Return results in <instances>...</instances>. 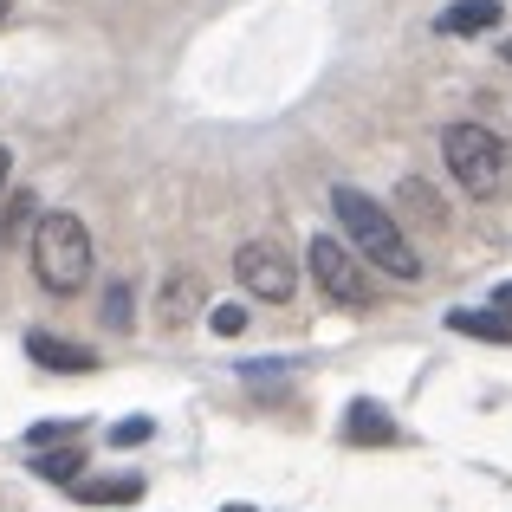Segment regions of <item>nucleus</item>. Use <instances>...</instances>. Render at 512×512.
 <instances>
[{
    "label": "nucleus",
    "instance_id": "18",
    "mask_svg": "<svg viewBox=\"0 0 512 512\" xmlns=\"http://www.w3.org/2000/svg\"><path fill=\"white\" fill-rule=\"evenodd\" d=\"M78 435V422H39L33 428V448H52V441H72Z\"/></svg>",
    "mask_w": 512,
    "mask_h": 512
},
{
    "label": "nucleus",
    "instance_id": "4",
    "mask_svg": "<svg viewBox=\"0 0 512 512\" xmlns=\"http://www.w3.org/2000/svg\"><path fill=\"white\" fill-rule=\"evenodd\" d=\"M305 266H312L318 292H325L331 305H344V312H370V266H363L338 234H312Z\"/></svg>",
    "mask_w": 512,
    "mask_h": 512
},
{
    "label": "nucleus",
    "instance_id": "13",
    "mask_svg": "<svg viewBox=\"0 0 512 512\" xmlns=\"http://www.w3.org/2000/svg\"><path fill=\"white\" fill-rule=\"evenodd\" d=\"M396 201H402V208L415 214V221H428V227H441V221H448V208H441V195H435L428 182H415V175H409V182L396 188Z\"/></svg>",
    "mask_w": 512,
    "mask_h": 512
},
{
    "label": "nucleus",
    "instance_id": "1",
    "mask_svg": "<svg viewBox=\"0 0 512 512\" xmlns=\"http://www.w3.org/2000/svg\"><path fill=\"white\" fill-rule=\"evenodd\" d=\"M331 214H338V227H344V247L357 253L363 266H383L389 279H422V260H415L409 234L396 227V214H389L383 201H370L363 188L338 182L331 188Z\"/></svg>",
    "mask_w": 512,
    "mask_h": 512
},
{
    "label": "nucleus",
    "instance_id": "17",
    "mask_svg": "<svg viewBox=\"0 0 512 512\" xmlns=\"http://www.w3.org/2000/svg\"><path fill=\"white\" fill-rule=\"evenodd\" d=\"M104 325H111V331H130V286H124V279L104 292Z\"/></svg>",
    "mask_w": 512,
    "mask_h": 512
},
{
    "label": "nucleus",
    "instance_id": "19",
    "mask_svg": "<svg viewBox=\"0 0 512 512\" xmlns=\"http://www.w3.org/2000/svg\"><path fill=\"white\" fill-rule=\"evenodd\" d=\"M7 175H13V150L0 143V195H7Z\"/></svg>",
    "mask_w": 512,
    "mask_h": 512
},
{
    "label": "nucleus",
    "instance_id": "5",
    "mask_svg": "<svg viewBox=\"0 0 512 512\" xmlns=\"http://www.w3.org/2000/svg\"><path fill=\"white\" fill-rule=\"evenodd\" d=\"M234 279L253 292V299H266V305H286L292 286H299L292 260L279 253V240H247V247L234 253Z\"/></svg>",
    "mask_w": 512,
    "mask_h": 512
},
{
    "label": "nucleus",
    "instance_id": "3",
    "mask_svg": "<svg viewBox=\"0 0 512 512\" xmlns=\"http://www.w3.org/2000/svg\"><path fill=\"white\" fill-rule=\"evenodd\" d=\"M33 279L59 299H72L91 279V234L72 208H46L33 214Z\"/></svg>",
    "mask_w": 512,
    "mask_h": 512
},
{
    "label": "nucleus",
    "instance_id": "6",
    "mask_svg": "<svg viewBox=\"0 0 512 512\" xmlns=\"http://www.w3.org/2000/svg\"><path fill=\"white\" fill-rule=\"evenodd\" d=\"M26 357H33L39 370H52V376H91V370H98V350H91V344L52 338V331H33V338H26Z\"/></svg>",
    "mask_w": 512,
    "mask_h": 512
},
{
    "label": "nucleus",
    "instance_id": "21",
    "mask_svg": "<svg viewBox=\"0 0 512 512\" xmlns=\"http://www.w3.org/2000/svg\"><path fill=\"white\" fill-rule=\"evenodd\" d=\"M500 59H506V65H512V39H506V46H500Z\"/></svg>",
    "mask_w": 512,
    "mask_h": 512
},
{
    "label": "nucleus",
    "instance_id": "11",
    "mask_svg": "<svg viewBox=\"0 0 512 512\" xmlns=\"http://www.w3.org/2000/svg\"><path fill=\"white\" fill-rule=\"evenodd\" d=\"M72 493L85 506H130V500H143V480L137 474H117V480H72Z\"/></svg>",
    "mask_w": 512,
    "mask_h": 512
},
{
    "label": "nucleus",
    "instance_id": "15",
    "mask_svg": "<svg viewBox=\"0 0 512 512\" xmlns=\"http://www.w3.org/2000/svg\"><path fill=\"white\" fill-rule=\"evenodd\" d=\"M208 325L221 331V338H240V331H247V305H234V299H227V305H208Z\"/></svg>",
    "mask_w": 512,
    "mask_h": 512
},
{
    "label": "nucleus",
    "instance_id": "14",
    "mask_svg": "<svg viewBox=\"0 0 512 512\" xmlns=\"http://www.w3.org/2000/svg\"><path fill=\"white\" fill-rule=\"evenodd\" d=\"M33 208H39L33 195H7V208H0V247H7L13 234H26V227H33Z\"/></svg>",
    "mask_w": 512,
    "mask_h": 512
},
{
    "label": "nucleus",
    "instance_id": "22",
    "mask_svg": "<svg viewBox=\"0 0 512 512\" xmlns=\"http://www.w3.org/2000/svg\"><path fill=\"white\" fill-rule=\"evenodd\" d=\"M221 512H253V506H221Z\"/></svg>",
    "mask_w": 512,
    "mask_h": 512
},
{
    "label": "nucleus",
    "instance_id": "7",
    "mask_svg": "<svg viewBox=\"0 0 512 512\" xmlns=\"http://www.w3.org/2000/svg\"><path fill=\"white\" fill-rule=\"evenodd\" d=\"M344 441L350 448H389V441H396V422H389L383 402H350L344 409Z\"/></svg>",
    "mask_w": 512,
    "mask_h": 512
},
{
    "label": "nucleus",
    "instance_id": "23",
    "mask_svg": "<svg viewBox=\"0 0 512 512\" xmlns=\"http://www.w3.org/2000/svg\"><path fill=\"white\" fill-rule=\"evenodd\" d=\"M7 7H13V0H0V20H7Z\"/></svg>",
    "mask_w": 512,
    "mask_h": 512
},
{
    "label": "nucleus",
    "instance_id": "16",
    "mask_svg": "<svg viewBox=\"0 0 512 512\" xmlns=\"http://www.w3.org/2000/svg\"><path fill=\"white\" fill-rule=\"evenodd\" d=\"M150 435H156L150 415H130V422H117V428H111V448H143Z\"/></svg>",
    "mask_w": 512,
    "mask_h": 512
},
{
    "label": "nucleus",
    "instance_id": "20",
    "mask_svg": "<svg viewBox=\"0 0 512 512\" xmlns=\"http://www.w3.org/2000/svg\"><path fill=\"white\" fill-rule=\"evenodd\" d=\"M493 305H500V312H512V286H500V292H493Z\"/></svg>",
    "mask_w": 512,
    "mask_h": 512
},
{
    "label": "nucleus",
    "instance_id": "8",
    "mask_svg": "<svg viewBox=\"0 0 512 512\" xmlns=\"http://www.w3.org/2000/svg\"><path fill=\"white\" fill-rule=\"evenodd\" d=\"M448 331L480 338V344H512V312H500V305H461V312H448Z\"/></svg>",
    "mask_w": 512,
    "mask_h": 512
},
{
    "label": "nucleus",
    "instance_id": "9",
    "mask_svg": "<svg viewBox=\"0 0 512 512\" xmlns=\"http://www.w3.org/2000/svg\"><path fill=\"white\" fill-rule=\"evenodd\" d=\"M156 305H163V325H188L195 312H208V292H201V279H195V273H175Z\"/></svg>",
    "mask_w": 512,
    "mask_h": 512
},
{
    "label": "nucleus",
    "instance_id": "10",
    "mask_svg": "<svg viewBox=\"0 0 512 512\" xmlns=\"http://www.w3.org/2000/svg\"><path fill=\"white\" fill-rule=\"evenodd\" d=\"M500 0H454V7H441V33H487V26H500Z\"/></svg>",
    "mask_w": 512,
    "mask_h": 512
},
{
    "label": "nucleus",
    "instance_id": "12",
    "mask_svg": "<svg viewBox=\"0 0 512 512\" xmlns=\"http://www.w3.org/2000/svg\"><path fill=\"white\" fill-rule=\"evenodd\" d=\"M26 467H33L39 480H52V487H72V480H78V467H85V454H78V448H59V454H52V448H39Z\"/></svg>",
    "mask_w": 512,
    "mask_h": 512
},
{
    "label": "nucleus",
    "instance_id": "2",
    "mask_svg": "<svg viewBox=\"0 0 512 512\" xmlns=\"http://www.w3.org/2000/svg\"><path fill=\"white\" fill-rule=\"evenodd\" d=\"M441 163H448V175L474 201H493V195H506V182H512V143L493 124H474V117H467V124L441 130Z\"/></svg>",
    "mask_w": 512,
    "mask_h": 512
}]
</instances>
